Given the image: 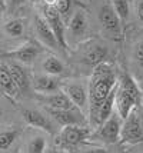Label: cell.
I'll return each mask as SVG.
<instances>
[{
    "mask_svg": "<svg viewBox=\"0 0 143 153\" xmlns=\"http://www.w3.org/2000/svg\"><path fill=\"white\" fill-rule=\"evenodd\" d=\"M133 57L139 66L143 67V40L139 42L136 46H135V52H133Z\"/></svg>",
    "mask_w": 143,
    "mask_h": 153,
    "instance_id": "25",
    "label": "cell"
},
{
    "mask_svg": "<svg viewBox=\"0 0 143 153\" xmlns=\"http://www.w3.org/2000/svg\"><path fill=\"white\" fill-rule=\"evenodd\" d=\"M40 100L47 105V109H55V110H70V109H77V107L72 103V100L69 99L66 93H60L56 92L52 94H44Z\"/></svg>",
    "mask_w": 143,
    "mask_h": 153,
    "instance_id": "13",
    "label": "cell"
},
{
    "mask_svg": "<svg viewBox=\"0 0 143 153\" xmlns=\"http://www.w3.org/2000/svg\"><path fill=\"white\" fill-rule=\"evenodd\" d=\"M56 1L57 0H43V4H46V6H56Z\"/></svg>",
    "mask_w": 143,
    "mask_h": 153,
    "instance_id": "28",
    "label": "cell"
},
{
    "mask_svg": "<svg viewBox=\"0 0 143 153\" xmlns=\"http://www.w3.org/2000/svg\"><path fill=\"white\" fill-rule=\"evenodd\" d=\"M107 49L102 45H92L89 46L82 54V60L87 66L96 67L100 63H104V60L107 57Z\"/></svg>",
    "mask_w": 143,
    "mask_h": 153,
    "instance_id": "14",
    "label": "cell"
},
{
    "mask_svg": "<svg viewBox=\"0 0 143 153\" xmlns=\"http://www.w3.org/2000/svg\"><path fill=\"white\" fill-rule=\"evenodd\" d=\"M3 116V107H1V105H0V117Z\"/></svg>",
    "mask_w": 143,
    "mask_h": 153,
    "instance_id": "31",
    "label": "cell"
},
{
    "mask_svg": "<svg viewBox=\"0 0 143 153\" xmlns=\"http://www.w3.org/2000/svg\"><path fill=\"white\" fill-rule=\"evenodd\" d=\"M53 153H60V152H53Z\"/></svg>",
    "mask_w": 143,
    "mask_h": 153,
    "instance_id": "34",
    "label": "cell"
},
{
    "mask_svg": "<svg viewBox=\"0 0 143 153\" xmlns=\"http://www.w3.org/2000/svg\"><path fill=\"white\" fill-rule=\"evenodd\" d=\"M7 67L10 70V74H12L14 85L17 86L19 92L20 93H26L29 90V87H30V82H29V77H27V74H26V72L19 65H16V63H10Z\"/></svg>",
    "mask_w": 143,
    "mask_h": 153,
    "instance_id": "16",
    "label": "cell"
},
{
    "mask_svg": "<svg viewBox=\"0 0 143 153\" xmlns=\"http://www.w3.org/2000/svg\"><path fill=\"white\" fill-rule=\"evenodd\" d=\"M87 30V17L83 12H76L69 22V32L73 37H82Z\"/></svg>",
    "mask_w": 143,
    "mask_h": 153,
    "instance_id": "17",
    "label": "cell"
},
{
    "mask_svg": "<svg viewBox=\"0 0 143 153\" xmlns=\"http://www.w3.org/2000/svg\"><path fill=\"white\" fill-rule=\"evenodd\" d=\"M41 13H43L44 20L49 23V26L52 27L56 39L59 42V46L61 49H67L66 39H64V26H63V17H61V14L56 10V7L46 6V4L41 6Z\"/></svg>",
    "mask_w": 143,
    "mask_h": 153,
    "instance_id": "5",
    "label": "cell"
},
{
    "mask_svg": "<svg viewBox=\"0 0 143 153\" xmlns=\"http://www.w3.org/2000/svg\"><path fill=\"white\" fill-rule=\"evenodd\" d=\"M120 142L126 143V145H137V143L143 142L142 119L137 114V112H133L127 119L123 120Z\"/></svg>",
    "mask_w": 143,
    "mask_h": 153,
    "instance_id": "3",
    "label": "cell"
},
{
    "mask_svg": "<svg viewBox=\"0 0 143 153\" xmlns=\"http://www.w3.org/2000/svg\"><path fill=\"white\" fill-rule=\"evenodd\" d=\"M23 117L27 122L30 126L37 127V129H41L44 132H47L49 134H53L55 129H53V123L50 122L47 116L39 112V110H33V109H26L23 110Z\"/></svg>",
    "mask_w": 143,
    "mask_h": 153,
    "instance_id": "11",
    "label": "cell"
},
{
    "mask_svg": "<svg viewBox=\"0 0 143 153\" xmlns=\"http://www.w3.org/2000/svg\"><path fill=\"white\" fill-rule=\"evenodd\" d=\"M99 22L102 25L103 30L112 34L113 37L119 39L122 34V20L119 14L116 13L112 3H103L99 10Z\"/></svg>",
    "mask_w": 143,
    "mask_h": 153,
    "instance_id": "4",
    "label": "cell"
},
{
    "mask_svg": "<svg viewBox=\"0 0 143 153\" xmlns=\"http://www.w3.org/2000/svg\"><path fill=\"white\" fill-rule=\"evenodd\" d=\"M0 92H4V90H3V87L0 86Z\"/></svg>",
    "mask_w": 143,
    "mask_h": 153,
    "instance_id": "32",
    "label": "cell"
},
{
    "mask_svg": "<svg viewBox=\"0 0 143 153\" xmlns=\"http://www.w3.org/2000/svg\"><path fill=\"white\" fill-rule=\"evenodd\" d=\"M123 120L117 113H113L109 119L97 129V137L102 139L106 143H116L120 139Z\"/></svg>",
    "mask_w": 143,
    "mask_h": 153,
    "instance_id": "7",
    "label": "cell"
},
{
    "mask_svg": "<svg viewBox=\"0 0 143 153\" xmlns=\"http://www.w3.org/2000/svg\"><path fill=\"white\" fill-rule=\"evenodd\" d=\"M34 29H36L37 37L40 39V42L43 45H46V46L50 47V49L60 47L55 33H53V30H52V27L49 26V23L44 20L43 16H36V17H34Z\"/></svg>",
    "mask_w": 143,
    "mask_h": 153,
    "instance_id": "9",
    "label": "cell"
},
{
    "mask_svg": "<svg viewBox=\"0 0 143 153\" xmlns=\"http://www.w3.org/2000/svg\"><path fill=\"white\" fill-rule=\"evenodd\" d=\"M113 7H115L116 13L119 14V17L122 20V23H126L129 19V12H130V6H129V0H112Z\"/></svg>",
    "mask_w": 143,
    "mask_h": 153,
    "instance_id": "22",
    "label": "cell"
},
{
    "mask_svg": "<svg viewBox=\"0 0 143 153\" xmlns=\"http://www.w3.org/2000/svg\"><path fill=\"white\" fill-rule=\"evenodd\" d=\"M89 130L83 126H66L61 129L57 143L61 147H76L86 142Z\"/></svg>",
    "mask_w": 143,
    "mask_h": 153,
    "instance_id": "6",
    "label": "cell"
},
{
    "mask_svg": "<svg viewBox=\"0 0 143 153\" xmlns=\"http://www.w3.org/2000/svg\"><path fill=\"white\" fill-rule=\"evenodd\" d=\"M142 127H143V119H142Z\"/></svg>",
    "mask_w": 143,
    "mask_h": 153,
    "instance_id": "33",
    "label": "cell"
},
{
    "mask_svg": "<svg viewBox=\"0 0 143 153\" xmlns=\"http://www.w3.org/2000/svg\"><path fill=\"white\" fill-rule=\"evenodd\" d=\"M17 136H19L17 129H9L0 132V150H7L16 142Z\"/></svg>",
    "mask_w": 143,
    "mask_h": 153,
    "instance_id": "20",
    "label": "cell"
},
{
    "mask_svg": "<svg viewBox=\"0 0 143 153\" xmlns=\"http://www.w3.org/2000/svg\"><path fill=\"white\" fill-rule=\"evenodd\" d=\"M137 17L143 22V0L137 4Z\"/></svg>",
    "mask_w": 143,
    "mask_h": 153,
    "instance_id": "27",
    "label": "cell"
},
{
    "mask_svg": "<svg viewBox=\"0 0 143 153\" xmlns=\"http://www.w3.org/2000/svg\"><path fill=\"white\" fill-rule=\"evenodd\" d=\"M46 150V139L43 136H36L29 142L27 152L29 153H44Z\"/></svg>",
    "mask_w": 143,
    "mask_h": 153,
    "instance_id": "23",
    "label": "cell"
},
{
    "mask_svg": "<svg viewBox=\"0 0 143 153\" xmlns=\"http://www.w3.org/2000/svg\"><path fill=\"white\" fill-rule=\"evenodd\" d=\"M4 12V1L3 0H0V14Z\"/></svg>",
    "mask_w": 143,
    "mask_h": 153,
    "instance_id": "30",
    "label": "cell"
},
{
    "mask_svg": "<svg viewBox=\"0 0 143 153\" xmlns=\"http://www.w3.org/2000/svg\"><path fill=\"white\" fill-rule=\"evenodd\" d=\"M47 110H49V114L63 127L82 126L83 122H84L79 109H70V110H55V109H47Z\"/></svg>",
    "mask_w": 143,
    "mask_h": 153,
    "instance_id": "10",
    "label": "cell"
},
{
    "mask_svg": "<svg viewBox=\"0 0 143 153\" xmlns=\"http://www.w3.org/2000/svg\"><path fill=\"white\" fill-rule=\"evenodd\" d=\"M117 76L115 69L106 62L93 67V73L89 80V119L93 117L102 103L117 87Z\"/></svg>",
    "mask_w": 143,
    "mask_h": 153,
    "instance_id": "1",
    "label": "cell"
},
{
    "mask_svg": "<svg viewBox=\"0 0 143 153\" xmlns=\"http://www.w3.org/2000/svg\"><path fill=\"white\" fill-rule=\"evenodd\" d=\"M140 105H143V93L140 92L137 83L127 72H122L116 87V113L120 116L122 120H126Z\"/></svg>",
    "mask_w": 143,
    "mask_h": 153,
    "instance_id": "2",
    "label": "cell"
},
{
    "mask_svg": "<svg viewBox=\"0 0 143 153\" xmlns=\"http://www.w3.org/2000/svg\"><path fill=\"white\" fill-rule=\"evenodd\" d=\"M63 93L69 96L72 103L75 105L80 112L86 106H89V90L87 87L82 85L80 82H72L63 86Z\"/></svg>",
    "mask_w": 143,
    "mask_h": 153,
    "instance_id": "8",
    "label": "cell"
},
{
    "mask_svg": "<svg viewBox=\"0 0 143 153\" xmlns=\"http://www.w3.org/2000/svg\"><path fill=\"white\" fill-rule=\"evenodd\" d=\"M39 54V49L37 46H34L32 43H26L21 47L16 49V50H12V52H7V53H3L4 57H9V59H14L20 63H24V65H30Z\"/></svg>",
    "mask_w": 143,
    "mask_h": 153,
    "instance_id": "12",
    "label": "cell"
},
{
    "mask_svg": "<svg viewBox=\"0 0 143 153\" xmlns=\"http://www.w3.org/2000/svg\"><path fill=\"white\" fill-rule=\"evenodd\" d=\"M55 7L63 17V16H66L70 12V0H57Z\"/></svg>",
    "mask_w": 143,
    "mask_h": 153,
    "instance_id": "24",
    "label": "cell"
},
{
    "mask_svg": "<svg viewBox=\"0 0 143 153\" xmlns=\"http://www.w3.org/2000/svg\"><path fill=\"white\" fill-rule=\"evenodd\" d=\"M4 32L12 37H20L24 33V25L20 19H12L4 25Z\"/></svg>",
    "mask_w": 143,
    "mask_h": 153,
    "instance_id": "21",
    "label": "cell"
},
{
    "mask_svg": "<svg viewBox=\"0 0 143 153\" xmlns=\"http://www.w3.org/2000/svg\"><path fill=\"white\" fill-rule=\"evenodd\" d=\"M27 0H12V4L13 6H20V4H23V3H26Z\"/></svg>",
    "mask_w": 143,
    "mask_h": 153,
    "instance_id": "29",
    "label": "cell"
},
{
    "mask_svg": "<svg viewBox=\"0 0 143 153\" xmlns=\"http://www.w3.org/2000/svg\"><path fill=\"white\" fill-rule=\"evenodd\" d=\"M41 67H43V70H44L46 74H49V76H59V74H61L64 72L63 63H61L56 56H47L46 59L43 60Z\"/></svg>",
    "mask_w": 143,
    "mask_h": 153,
    "instance_id": "19",
    "label": "cell"
},
{
    "mask_svg": "<svg viewBox=\"0 0 143 153\" xmlns=\"http://www.w3.org/2000/svg\"><path fill=\"white\" fill-rule=\"evenodd\" d=\"M0 86L3 87L4 93L9 94V96L16 97L17 94L20 93L17 86L14 85L13 77H12V74H10L9 67L4 66V65H0Z\"/></svg>",
    "mask_w": 143,
    "mask_h": 153,
    "instance_id": "18",
    "label": "cell"
},
{
    "mask_svg": "<svg viewBox=\"0 0 143 153\" xmlns=\"http://www.w3.org/2000/svg\"><path fill=\"white\" fill-rule=\"evenodd\" d=\"M83 153H109V150L104 149V147H92V149L84 150Z\"/></svg>",
    "mask_w": 143,
    "mask_h": 153,
    "instance_id": "26",
    "label": "cell"
},
{
    "mask_svg": "<svg viewBox=\"0 0 143 153\" xmlns=\"http://www.w3.org/2000/svg\"><path fill=\"white\" fill-rule=\"evenodd\" d=\"M33 87L36 92H39L41 94H52L56 93L59 90V80L55 79L53 76H49V74H40V76H36L33 80Z\"/></svg>",
    "mask_w": 143,
    "mask_h": 153,
    "instance_id": "15",
    "label": "cell"
}]
</instances>
